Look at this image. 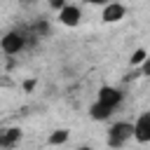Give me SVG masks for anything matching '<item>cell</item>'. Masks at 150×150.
Segmentation results:
<instances>
[{
    "label": "cell",
    "mask_w": 150,
    "mask_h": 150,
    "mask_svg": "<svg viewBox=\"0 0 150 150\" xmlns=\"http://www.w3.org/2000/svg\"><path fill=\"white\" fill-rule=\"evenodd\" d=\"M19 138H21V131L19 129H5L2 134H0V148H14L16 143H19Z\"/></svg>",
    "instance_id": "cell-8"
},
{
    "label": "cell",
    "mask_w": 150,
    "mask_h": 150,
    "mask_svg": "<svg viewBox=\"0 0 150 150\" xmlns=\"http://www.w3.org/2000/svg\"><path fill=\"white\" fill-rule=\"evenodd\" d=\"M124 14H127V7L112 0V2L103 5V14H101V19H103L105 23H117V21L124 19Z\"/></svg>",
    "instance_id": "cell-5"
},
{
    "label": "cell",
    "mask_w": 150,
    "mask_h": 150,
    "mask_svg": "<svg viewBox=\"0 0 150 150\" xmlns=\"http://www.w3.org/2000/svg\"><path fill=\"white\" fill-rule=\"evenodd\" d=\"M110 115H112V108L103 105L101 101H94V103H91V108H89V117H91V120H96V122H103V120H108Z\"/></svg>",
    "instance_id": "cell-7"
},
{
    "label": "cell",
    "mask_w": 150,
    "mask_h": 150,
    "mask_svg": "<svg viewBox=\"0 0 150 150\" xmlns=\"http://www.w3.org/2000/svg\"><path fill=\"white\" fill-rule=\"evenodd\" d=\"M129 138H134V124L131 122H115L108 131V145H112V148L124 145Z\"/></svg>",
    "instance_id": "cell-1"
},
{
    "label": "cell",
    "mask_w": 150,
    "mask_h": 150,
    "mask_svg": "<svg viewBox=\"0 0 150 150\" xmlns=\"http://www.w3.org/2000/svg\"><path fill=\"white\" fill-rule=\"evenodd\" d=\"M89 5H108V2H112V0H87Z\"/></svg>",
    "instance_id": "cell-13"
},
{
    "label": "cell",
    "mask_w": 150,
    "mask_h": 150,
    "mask_svg": "<svg viewBox=\"0 0 150 150\" xmlns=\"http://www.w3.org/2000/svg\"><path fill=\"white\" fill-rule=\"evenodd\" d=\"M148 56H150V52H148Z\"/></svg>",
    "instance_id": "cell-16"
},
{
    "label": "cell",
    "mask_w": 150,
    "mask_h": 150,
    "mask_svg": "<svg viewBox=\"0 0 150 150\" xmlns=\"http://www.w3.org/2000/svg\"><path fill=\"white\" fill-rule=\"evenodd\" d=\"M122 98H124V94H122L117 87H110V84H103V87L98 89V94H96V101H101L103 105H108V108H112V110L122 103Z\"/></svg>",
    "instance_id": "cell-3"
},
{
    "label": "cell",
    "mask_w": 150,
    "mask_h": 150,
    "mask_svg": "<svg viewBox=\"0 0 150 150\" xmlns=\"http://www.w3.org/2000/svg\"><path fill=\"white\" fill-rule=\"evenodd\" d=\"M145 59H148V52H145V49H136V52L131 54L129 63H131V66H141V63H143Z\"/></svg>",
    "instance_id": "cell-10"
},
{
    "label": "cell",
    "mask_w": 150,
    "mask_h": 150,
    "mask_svg": "<svg viewBox=\"0 0 150 150\" xmlns=\"http://www.w3.org/2000/svg\"><path fill=\"white\" fill-rule=\"evenodd\" d=\"M2 52L5 54H19L23 47H26V35L21 30H9L2 35Z\"/></svg>",
    "instance_id": "cell-2"
},
{
    "label": "cell",
    "mask_w": 150,
    "mask_h": 150,
    "mask_svg": "<svg viewBox=\"0 0 150 150\" xmlns=\"http://www.w3.org/2000/svg\"><path fill=\"white\" fill-rule=\"evenodd\" d=\"M141 73H143V75H150V56L143 61V68H141Z\"/></svg>",
    "instance_id": "cell-12"
},
{
    "label": "cell",
    "mask_w": 150,
    "mask_h": 150,
    "mask_svg": "<svg viewBox=\"0 0 150 150\" xmlns=\"http://www.w3.org/2000/svg\"><path fill=\"white\" fill-rule=\"evenodd\" d=\"M68 141V129H56V131H52V136H49V145H61V143H66Z\"/></svg>",
    "instance_id": "cell-9"
},
{
    "label": "cell",
    "mask_w": 150,
    "mask_h": 150,
    "mask_svg": "<svg viewBox=\"0 0 150 150\" xmlns=\"http://www.w3.org/2000/svg\"><path fill=\"white\" fill-rule=\"evenodd\" d=\"M49 7L52 9H63L66 7V0H49Z\"/></svg>",
    "instance_id": "cell-11"
},
{
    "label": "cell",
    "mask_w": 150,
    "mask_h": 150,
    "mask_svg": "<svg viewBox=\"0 0 150 150\" xmlns=\"http://www.w3.org/2000/svg\"><path fill=\"white\" fill-rule=\"evenodd\" d=\"M134 141L150 143V112H141L134 122Z\"/></svg>",
    "instance_id": "cell-4"
},
{
    "label": "cell",
    "mask_w": 150,
    "mask_h": 150,
    "mask_svg": "<svg viewBox=\"0 0 150 150\" xmlns=\"http://www.w3.org/2000/svg\"><path fill=\"white\" fill-rule=\"evenodd\" d=\"M80 19H82V9L75 5H66L63 9H59V21L68 28H75L80 23Z\"/></svg>",
    "instance_id": "cell-6"
},
{
    "label": "cell",
    "mask_w": 150,
    "mask_h": 150,
    "mask_svg": "<svg viewBox=\"0 0 150 150\" xmlns=\"http://www.w3.org/2000/svg\"><path fill=\"white\" fill-rule=\"evenodd\" d=\"M21 2H30V0H21Z\"/></svg>",
    "instance_id": "cell-15"
},
{
    "label": "cell",
    "mask_w": 150,
    "mask_h": 150,
    "mask_svg": "<svg viewBox=\"0 0 150 150\" xmlns=\"http://www.w3.org/2000/svg\"><path fill=\"white\" fill-rule=\"evenodd\" d=\"M23 87H26V89H28V91H30V89H33V87H35V80H26V84H23Z\"/></svg>",
    "instance_id": "cell-14"
}]
</instances>
